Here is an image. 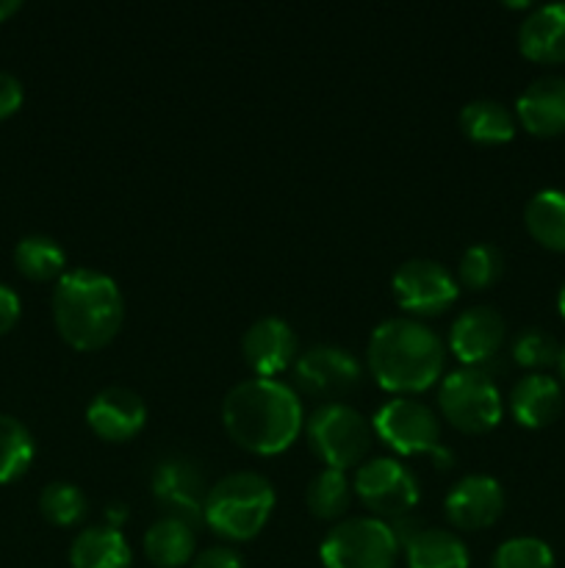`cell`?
I'll return each instance as SVG.
<instances>
[{
    "label": "cell",
    "instance_id": "1",
    "mask_svg": "<svg viewBox=\"0 0 565 568\" xmlns=\"http://www.w3.org/2000/svg\"><path fill=\"white\" fill-rule=\"evenodd\" d=\"M222 425L233 444L271 458L286 453L302 433V403L291 386L275 377H249L222 399Z\"/></svg>",
    "mask_w": 565,
    "mask_h": 568
},
{
    "label": "cell",
    "instance_id": "2",
    "mask_svg": "<svg viewBox=\"0 0 565 568\" xmlns=\"http://www.w3.org/2000/svg\"><path fill=\"white\" fill-rule=\"evenodd\" d=\"M50 308L59 336L78 353H97L109 347L125 322L120 286L114 277L92 266L66 270L55 281Z\"/></svg>",
    "mask_w": 565,
    "mask_h": 568
},
{
    "label": "cell",
    "instance_id": "3",
    "mask_svg": "<svg viewBox=\"0 0 565 568\" xmlns=\"http://www.w3.org/2000/svg\"><path fill=\"white\" fill-rule=\"evenodd\" d=\"M366 364L377 386L397 397L421 394L443 372V342L432 327L410 316H393L371 331Z\"/></svg>",
    "mask_w": 565,
    "mask_h": 568
},
{
    "label": "cell",
    "instance_id": "4",
    "mask_svg": "<svg viewBox=\"0 0 565 568\" xmlns=\"http://www.w3.org/2000/svg\"><path fill=\"white\" fill-rule=\"evenodd\" d=\"M275 488L258 471H233L208 488L203 521L227 541H253L275 510Z\"/></svg>",
    "mask_w": 565,
    "mask_h": 568
},
{
    "label": "cell",
    "instance_id": "5",
    "mask_svg": "<svg viewBox=\"0 0 565 568\" xmlns=\"http://www.w3.org/2000/svg\"><path fill=\"white\" fill-rule=\"evenodd\" d=\"M371 430L399 455H430L435 466L452 469L454 455L441 444V425L430 405L410 397H393L380 405L371 419Z\"/></svg>",
    "mask_w": 565,
    "mask_h": 568
},
{
    "label": "cell",
    "instance_id": "6",
    "mask_svg": "<svg viewBox=\"0 0 565 568\" xmlns=\"http://www.w3.org/2000/svg\"><path fill=\"white\" fill-rule=\"evenodd\" d=\"M305 436L316 458L325 464V469L347 471L352 466L363 464L371 449L369 419L360 410L347 403L319 405L305 422Z\"/></svg>",
    "mask_w": 565,
    "mask_h": 568
},
{
    "label": "cell",
    "instance_id": "7",
    "mask_svg": "<svg viewBox=\"0 0 565 568\" xmlns=\"http://www.w3.org/2000/svg\"><path fill=\"white\" fill-rule=\"evenodd\" d=\"M438 408L441 416L465 436H485L502 422V394L485 369L452 372L443 377L438 388Z\"/></svg>",
    "mask_w": 565,
    "mask_h": 568
},
{
    "label": "cell",
    "instance_id": "8",
    "mask_svg": "<svg viewBox=\"0 0 565 568\" xmlns=\"http://www.w3.org/2000/svg\"><path fill=\"white\" fill-rule=\"evenodd\" d=\"M399 541L391 525L374 516H352L332 527L319 547L325 568H393Z\"/></svg>",
    "mask_w": 565,
    "mask_h": 568
},
{
    "label": "cell",
    "instance_id": "9",
    "mask_svg": "<svg viewBox=\"0 0 565 568\" xmlns=\"http://www.w3.org/2000/svg\"><path fill=\"white\" fill-rule=\"evenodd\" d=\"M391 292L410 320H430L458 303L460 283L441 261L410 258L393 272Z\"/></svg>",
    "mask_w": 565,
    "mask_h": 568
},
{
    "label": "cell",
    "instance_id": "10",
    "mask_svg": "<svg viewBox=\"0 0 565 568\" xmlns=\"http://www.w3.org/2000/svg\"><path fill=\"white\" fill-rule=\"evenodd\" d=\"M352 491L363 508L382 521L402 519L419 505V480L393 458L363 460L355 471Z\"/></svg>",
    "mask_w": 565,
    "mask_h": 568
},
{
    "label": "cell",
    "instance_id": "11",
    "mask_svg": "<svg viewBox=\"0 0 565 568\" xmlns=\"http://www.w3.org/2000/svg\"><path fill=\"white\" fill-rule=\"evenodd\" d=\"M360 381L363 369L358 358L336 344H316L305 349L294 364V383L299 392L310 399H319L321 405L341 403L360 386Z\"/></svg>",
    "mask_w": 565,
    "mask_h": 568
},
{
    "label": "cell",
    "instance_id": "12",
    "mask_svg": "<svg viewBox=\"0 0 565 568\" xmlns=\"http://www.w3.org/2000/svg\"><path fill=\"white\" fill-rule=\"evenodd\" d=\"M208 488L203 469L186 455H166L164 460H158L153 477H150V491H153L164 516H175L192 527L203 521Z\"/></svg>",
    "mask_w": 565,
    "mask_h": 568
},
{
    "label": "cell",
    "instance_id": "13",
    "mask_svg": "<svg viewBox=\"0 0 565 568\" xmlns=\"http://www.w3.org/2000/svg\"><path fill=\"white\" fill-rule=\"evenodd\" d=\"M443 510L454 530H487L504 510V488L491 475H465L449 488Z\"/></svg>",
    "mask_w": 565,
    "mask_h": 568
},
{
    "label": "cell",
    "instance_id": "14",
    "mask_svg": "<svg viewBox=\"0 0 565 568\" xmlns=\"http://www.w3.org/2000/svg\"><path fill=\"white\" fill-rule=\"evenodd\" d=\"M507 338V322L491 305H474L463 311L452 322L449 331V349L454 358L465 366L482 369L487 361H493Z\"/></svg>",
    "mask_w": 565,
    "mask_h": 568
},
{
    "label": "cell",
    "instance_id": "15",
    "mask_svg": "<svg viewBox=\"0 0 565 568\" xmlns=\"http://www.w3.org/2000/svg\"><path fill=\"white\" fill-rule=\"evenodd\" d=\"M147 405L125 386H109L94 394L86 408V425L100 442L125 444L144 430Z\"/></svg>",
    "mask_w": 565,
    "mask_h": 568
},
{
    "label": "cell",
    "instance_id": "16",
    "mask_svg": "<svg viewBox=\"0 0 565 568\" xmlns=\"http://www.w3.org/2000/svg\"><path fill=\"white\" fill-rule=\"evenodd\" d=\"M242 355L255 377H275L297 358V333L280 316H260L242 336Z\"/></svg>",
    "mask_w": 565,
    "mask_h": 568
},
{
    "label": "cell",
    "instance_id": "17",
    "mask_svg": "<svg viewBox=\"0 0 565 568\" xmlns=\"http://www.w3.org/2000/svg\"><path fill=\"white\" fill-rule=\"evenodd\" d=\"M515 120L537 139H554L565 133V78H535L515 103Z\"/></svg>",
    "mask_w": 565,
    "mask_h": 568
},
{
    "label": "cell",
    "instance_id": "18",
    "mask_svg": "<svg viewBox=\"0 0 565 568\" xmlns=\"http://www.w3.org/2000/svg\"><path fill=\"white\" fill-rule=\"evenodd\" d=\"M510 414L526 430H543L563 414V386L546 372H530L510 392Z\"/></svg>",
    "mask_w": 565,
    "mask_h": 568
},
{
    "label": "cell",
    "instance_id": "19",
    "mask_svg": "<svg viewBox=\"0 0 565 568\" xmlns=\"http://www.w3.org/2000/svg\"><path fill=\"white\" fill-rule=\"evenodd\" d=\"M518 50L535 64H565V3L532 9L518 26Z\"/></svg>",
    "mask_w": 565,
    "mask_h": 568
},
{
    "label": "cell",
    "instance_id": "20",
    "mask_svg": "<svg viewBox=\"0 0 565 568\" xmlns=\"http://www.w3.org/2000/svg\"><path fill=\"white\" fill-rule=\"evenodd\" d=\"M144 555L155 568H181L192 564L197 536L188 521L175 519V516H161L144 532Z\"/></svg>",
    "mask_w": 565,
    "mask_h": 568
},
{
    "label": "cell",
    "instance_id": "21",
    "mask_svg": "<svg viewBox=\"0 0 565 568\" xmlns=\"http://www.w3.org/2000/svg\"><path fill=\"white\" fill-rule=\"evenodd\" d=\"M72 568H131V547L120 527H86L70 547Z\"/></svg>",
    "mask_w": 565,
    "mask_h": 568
},
{
    "label": "cell",
    "instance_id": "22",
    "mask_svg": "<svg viewBox=\"0 0 565 568\" xmlns=\"http://www.w3.org/2000/svg\"><path fill=\"white\" fill-rule=\"evenodd\" d=\"M404 558L410 568H469V547L460 536L438 527H421L408 544Z\"/></svg>",
    "mask_w": 565,
    "mask_h": 568
},
{
    "label": "cell",
    "instance_id": "23",
    "mask_svg": "<svg viewBox=\"0 0 565 568\" xmlns=\"http://www.w3.org/2000/svg\"><path fill=\"white\" fill-rule=\"evenodd\" d=\"M515 114L504 103L491 98L471 100L460 111V131L474 144H507L515 136Z\"/></svg>",
    "mask_w": 565,
    "mask_h": 568
},
{
    "label": "cell",
    "instance_id": "24",
    "mask_svg": "<svg viewBox=\"0 0 565 568\" xmlns=\"http://www.w3.org/2000/svg\"><path fill=\"white\" fill-rule=\"evenodd\" d=\"M526 233L541 247L552 253H565V192L559 189H543L532 194L524 209Z\"/></svg>",
    "mask_w": 565,
    "mask_h": 568
},
{
    "label": "cell",
    "instance_id": "25",
    "mask_svg": "<svg viewBox=\"0 0 565 568\" xmlns=\"http://www.w3.org/2000/svg\"><path fill=\"white\" fill-rule=\"evenodd\" d=\"M14 264L22 277L33 283L59 281L66 272V253L55 239L31 233L22 236L14 247Z\"/></svg>",
    "mask_w": 565,
    "mask_h": 568
},
{
    "label": "cell",
    "instance_id": "26",
    "mask_svg": "<svg viewBox=\"0 0 565 568\" xmlns=\"http://www.w3.org/2000/svg\"><path fill=\"white\" fill-rule=\"evenodd\" d=\"M37 444L17 416L0 414V486L14 483L31 469Z\"/></svg>",
    "mask_w": 565,
    "mask_h": 568
},
{
    "label": "cell",
    "instance_id": "27",
    "mask_svg": "<svg viewBox=\"0 0 565 568\" xmlns=\"http://www.w3.org/2000/svg\"><path fill=\"white\" fill-rule=\"evenodd\" d=\"M305 505L321 521L341 519L352 505V483H349L347 471L321 469L305 491Z\"/></svg>",
    "mask_w": 565,
    "mask_h": 568
},
{
    "label": "cell",
    "instance_id": "28",
    "mask_svg": "<svg viewBox=\"0 0 565 568\" xmlns=\"http://www.w3.org/2000/svg\"><path fill=\"white\" fill-rule=\"evenodd\" d=\"M89 510V499L75 483L55 480L48 483L39 494V514L55 527H75L81 525Z\"/></svg>",
    "mask_w": 565,
    "mask_h": 568
},
{
    "label": "cell",
    "instance_id": "29",
    "mask_svg": "<svg viewBox=\"0 0 565 568\" xmlns=\"http://www.w3.org/2000/svg\"><path fill=\"white\" fill-rule=\"evenodd\" d=\"M504 275V255L496 244H471L460 255L458 283L471 292H485Z\"/></svg>",
    "mask_w": 565,
    "mask_h": 568
},
{
    "label": "cell",
    "instance_id": "30",
    "mask_svg": "<svg viewBox=\"0 0 565 568\" xmlns=\"http://www.w3.org/2000/svg\"><path fill=\"white\" fill-rule=\"evenodd\" d=\"M554 552L546 541L532 536L507 538L493 552L491 568H554Z\"/></svg>",
    "mask_w": 565,
    "mask_h": 568
},
{
    "label": "cell",
    "instance_id": "31",
    "mask_svg": "<svg viewBox=\"0 0 565 568\" xmlns=\"http://www.w3.org/2000/svg\"><path fill=\"white\" fill-rule=\"evenodd\" d=\"M510 353H513V361L518 366H524V369H532V372H541L546 369V366L557 364L559 344L552 333L541 331V327H526V331H521L518 336L513 338Z\"/></svg>",
    "mask_w": 565,
    "mask_h": 568
},
{
    "label": "cell",
    "instance_id": "32",
    "mask_svg": "<svg viewBox=\"0 0 565 568\" xmlns=\"http://www.w3.org/2000/svg\"><path fill=\"white\" fill-rule=\"evenodd\" d=\"M22 98H25V92H22L20 78H14L11 72L0 70V120H9V116H14L17 111H20Z\"/></svg>",
    "mask_w": 565,
    "mask_h": 568
},
{
    "label": "cell",
    "instance_id": "33",
    "mask_svg": "<svg viewBox=\"0 0 565 568\" xmlns=\"http://www.w3.org/2000/svg\"><path fill=\"white\" fill-rule=\"evenodd\" d=\"M20 314L22 303L17 297V292L11 286H6V283H0V336H6L20 322Z\"/></svg>",
    "mask_w": 565,
    "mask_h": 568
},
{
    "label": "cell",
    "instance_id": "34",
    "mask_svg": "<svg viewBox=\"0 0 565 568\" xmlns=\"http://www.w3.org/2000/svg\"><path fill=\"white\" fill-rule=\"evenodd\" d=\"M192 568H244V564L233 549L210 547L192 560Z\"/></svg>",
    "mask_w": 565,
    "mask_h": 568
},
{
    "label": "cell",
    "instance_id": "35",
    "mask_svg": "<svg viewBox=\"0 0 565 568\" xmlns=\"http://www.w3.org/2000/svg\"><path fill=\"white\" fill-rule=\"evenodd\" d=\"M20 9H22L20 0H0V22H6L11 14H17Z\"/></svg>",
    "mask_w": 565,
    "mask_h": 568
},
{
    "label": "cell",
    "instance_id": "36",
    "mask_svg": "<svg viewBox=\"0 0 565 568\" xmlns=\"http://www.w3.org/2000/svg\"><path fill=\"white\" fill-rule=\"evenodd\" d=\"M557 311H559V316L565 320V283L559 286V292H557Z\"/></svg>",
    "mask_w": 565,
    "mask_h": 568
},
{
    "label": "cell",
    "instance_id": "37",
    "mask_svg": "<svg viewBox=\"0 0 565 568\" xmlns=\"http://www.w3.org/2000/svg\"><path fill=\"white\" fill-rule=\"evenodd\" d=\"M557 369H559V381L565 383V344L559 347V358H557Z\"/></svg>",
    "mask_w": 565,
    "mask_h": 568
}]
</instances>
